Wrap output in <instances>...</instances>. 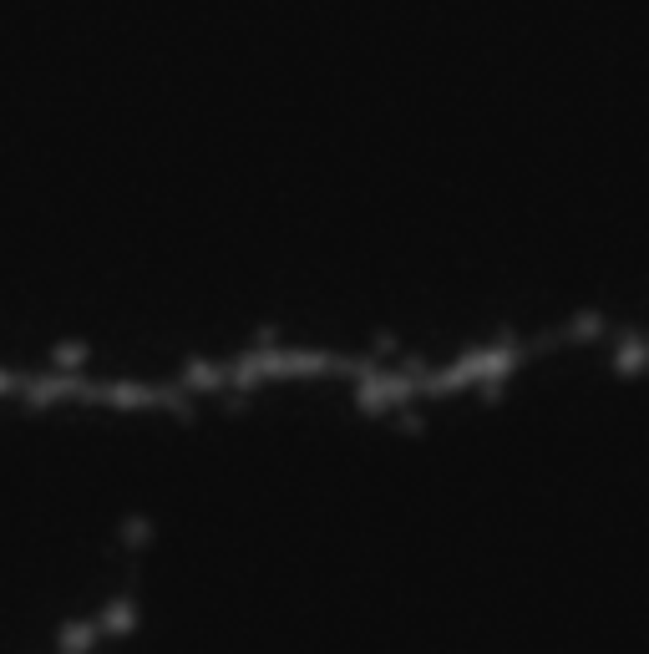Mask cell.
<instances>
[{
	"label": "cell",
	"mask_w": 649,
	"mask_h": 654,
	"mask_svg": "<svg viewBox=\"0 0 649 654\" xmlns=\"http://www.w3.org/2000/svg\"><path fill=\"white\" fill-rule=\"evenodd\" d=\"M76 360H86V350L67 345V350H56V370H76Z\"/></svg>",
	"instance_id": "6da1fadb"
}]
</instances>
